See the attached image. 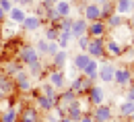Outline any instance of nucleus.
<instances>
[{
  "mask_svg": "<svg viewBox=\"0 0 134 122\" xmlns=\"http://www.w3.org/2000/svg\"><path fill=\"white\" fill-rule=\"evenodd\" d=\"M23 29L27 31V33H33V31H39L41 29V25H43V21L37 17V15H27V17L23 19Z\"/></svg>",
  "mask_w": 134,
  "mask_h": 122,
  "instance_id": "nucleus-11",
  "label": "nucleus"
},
{
  "mask_svg": "<svg viewBox=\"0 0 134 122\" xmlns=\"http://www.w3.org/2000/svg\"><path fill=\"white\" fill-rule=\"evenodd\" d=\"M2 99H4V93H2V91H0V102H2Z\"/></svg>",
  "mask_w": 134,
  "mask_h": 122,
  "instance_id": "nucleus-49",
  "label": "nucleus"
},
{
  "mask_svg": "<svg viewBox=\"0 0 134 122\" xmlns=\"http://www.w3.org/2000/svg\"><path fill=\"white\" fill-rule=\"evenodd\" d=\"M134 10V0H116V6H114V13L126 17L128 13Z\"/></svg>",
  "mask_w": 134,
  "mask_h": 122,
  "instance_id": "nucleus-21",
  "label": "nucleus"
},
{
  "mask_svg": "<svg viewBox=\"0 0 134 122\" xmlns=\"http://www.w3.org/2000/svg\"><path fill=\"white\" fill-rule=\"evenodd\" d=\"M74 41H76V48H79V52H87V46H89L91 37H89V35L85 33V35H81V37H76Z\"/></svg>",
  "mask_w": 134,
  "mask_h": 122,
  "instance_id": "nucleus-34",
  "label": "nucleus"
},
{
  "mask_svg": "<svg viewBox=\"0 0 134 122\" xmlns=\"http://www.w3.org/2000/svg\"><path fill=\"white\" fill-rule=\"evenodd\" d=\"M21 70H23V64H21V62H13V60H10V62L4 64V72H6L8 77H15V75L21 72Z\"/></svg>",
  "mask_w": 134,
  "mask_h": 122,
  "instance_id": "nucleus-30",
  "label": "nucleus"
},
{
  "mask_svg": "<svg viewBox=\"0 0 134 122\" xmlns=\"http://www.w3.org/2000/svg\"><path fill=\"white\" fill-rule=\"evenodd\" d=\"M114 83H116L118 87H128L132 83V70L126 68V66L116 68V72H114Z\"/></svg>",
  "mask_w": 134,
  "mask_h": 122,
  "instance_id": "nucleus-8",
  "label": "nucleus"
},
{
  "mask_svg": "<svg viewBox=\"0 0 134 122\" xmlns=\"http://www.w3.org/2000/svg\"><path fill=\"white\" fill-rule=\"evenodd\" d=\"M79 122H95V118H93V114H87V112H85Z\"/></svg>",
  "mask_w": 134,
  "mask_h": 122,
  "instance_id": "nucleus-42",
  "label": "nucleus"
},
{
  "mask_svg": "<svg viewBox=\"0 0 134 122\" xmlns=\"http://www.w3.org/2000/svg\"><path fill=\"white\" fill-rule=\"evenodd\" d=\"M105 31H107V27H105V21H103V19L91 21V23L87 25V35H89V37H103Z\"/></svg>",
  "mask_w": 134,
  "mask_h": 122,
  "instance_id": "nucleus-9",
  "label": "nucleus"
},
{
  "mask_svg": "<svg viewBox=\"0 0 134 122\" xmlns=\"http://www.w3.org/2000/svg\"><path fill=\"white\" fill-rule=\"evenodd\" d=\"M60 50V46H58V41H48V56H54V54Z\"/></svg>",
  "mask_w": 134,
  "mask_h": 122,
  "instance_id": "nucleus-39",
  "label": "nucleus"
},
{
  "mask_svg": "<svg viewBox=\"0 0 134 122\" xmlns=\"http://www.w3.org/2000/svg\"><path fill=\"white\" fill-rule=\"evenodd\" d=\"M39 52L35 50V46H29V44H25L21 50H19V62L23 64V66H31L35 62H39Z\"/></svg>",
  "mask_w": 134,
  "mask_h": 122,
  "instance_id": "nucleus-1",
  "label": "nucleus"
},
{
  "mask_svg": "<svg viewBox=\"0 0 134 122\" xmlns=\"http://www.w3.org/2000/svg\"><path fill=\"white\" fill-rule=\"evenodd\" d=\"M58 122H74V120H70V118H66V116H64V118H60Z\"/></svg>",
  "mask_w": 134,
  "mask_h": 122,
  "instance_id": "nucleus-47",
  "label": "nucleus"
},
{
  "mask_svg": "<svg viewBox=\"0 0 134 122\" xmlns=\"http://www.w3.org/2000/svg\"><path fill=\"white\" fill-rule=\"evenodd\" d=\"M109 122H120V120H114V118H111V120H109Z\"/></svg>",
  "mask_w": 134,
  "mask_h": 122,
  "instance_id": "nucleus-52",
  "label": "nucleus"
},
{
  "mask_svg": "<svg viewBox=\"0 0 134 122\" xmlns=\"http://www.w3.org/2000/svg\"><path fill=\"white\" fill-rule=\"evenodd\" d=\"M35 50L39 52V56H48V39H39L37 44H35Z\"/></svg>",
  "mask_w": 134,
  "mask_h": 122,
  "instance_id": "nucleus-37",
  "label": "nucleus"
},
{
  "mask_svg": "<svg viewBox=\"0 0 134 122\" xmlns=\"http://www.w3.org/2000/svg\"><path fill=\"white\" fill-rule=\"evenodd\" d=\"M54 8L60 13V17H68V15H70V2H68V0H58V2L54 4Z\"/></svg>",
  "mask_w": 134,
  "mask_h": 122,
  "instance_id": "nucleus-31",
  "label": "nucleus"
},
{
  "mask_svg": "<svg viewBox=\"0 0 134 122\" xmlns=\"http://www.w3.org/2000/svg\"><path fill=\"white\" fill-rule=\"evenodd\" d=\"M89 60H91V56H89L87 52H79L76 56H74V62H72V64H74V68L79 70V72H83L85 66L89 64Z\"/></svg>",
  "mask_w": 134,
  "mask_h": 122,
  "instance_id": "nucleus-24",
  "label": "nucleus"
},
{
  "mask_svg": "<svg viewBox=\"0 0 134 122\" xmlns=\"http://www.w3.org/2000/svg\"><path fill=\"white\" fill-rule=\"evenodd\" d=\"M93 108H95V110H93L91 114H93L95 122H109L111 118H114L111 105H107V104H99V105H93Z\"/></svg>",
  "mask_w": 134,
  "mask_h": 122,
  "instance_id": "nucleus-6",
  "label": "nucleus"
},
{
  "mask_svg": "<svg viewBox=\"0 0 134 122\" xmlns=\"http://www.w3.org/2000/svg\"><path fill=\"white\" fill-rule=\"evenodd\" d=\"M83 19H87L89 23H91V21L101 19V8H99V4L87 2V4H85V8H83Z\"/></svg>",
  "mask_w": 134,
  "mask_h": 122,
  "instance_id": "nucleus-15",
  "label": "nucleus"
},
{
  "mask_svg": "<svg viewBox=\"0 0 134 122\" xmlns=\"http://www.w3.org/2000/svg\"><path fill=\"white\" fill-rule=\"evenodd\" d=\"M48 83L54 85V89H66V75H64V70H52L50 75H48Z\"/></svg>",
  "mask_w": 134,
  "mask_h": 122,
  "instance_id": "nucleus-10",
  "label": "nucleus"
},
{
  "mask_svg": "<svg viewBox=\"0 0 134 122\" xmlns=\"http://www.w3.org/2000/svg\"><path fill=\"white\" fill-rule=\"evenodd\" d=\"M130 120H132V122H134V112H132V116H130Z\"/></svg>",
  "mask_w": 134,
  "mask_h": 122,
  "instance_id": "nucleus-50",
  "label": "nucleus"
},
{
  "mask_svg": "<svg viewBox=\"0 0 134 122\" xmlns=\"http://www.w3.org/2000/svg\"><path fill=\"white\" fill-rule=\"evenodd\" d=\"M13 4H19V0H13Z\"/></svg>",
  "mask_w": 134,
  "mask_h": 122,
  "instance_id": "nucleus-51",
  "label": "nucleus"
},
{
  "mask_svg": "<svg viewBox=\"0 0 134 122\" xmlns=\"http://www.w3.org/2000/svg\"><path fill=\"white\" fill-rule=\"evenodd\" d=\"M6 17L10 19L13 23H23V19L27 17V13H25V8H23V6H17V4H13V8L6 13Z\"/></svg>",
  "mask_w": 134,
  "mask_h": 122,
  "instance_id": "nucleus-23",
  "label": "nucleus"
},
{
  "mask_svg": "<svg viewBox=\"0 0 134 122\" xmlns=\"http://www.w3.org/2000/svg\"><path fill=\"white\" fill-rule=\"evenodd\" d=\"M0 54H2V44H0Z\"/></svg>",
  "mask_w": 134,
  "mask_h": 122,
  "instance_id": "nucleus-53",
  "label": "nucleus"
},
{
  "mask_svg": "<svg viewBox=\"0 0 134 122\" xmlns=\"http://www.w3.org/2000/svg\"><path fill=\"white\" fill-rule=\"evenodd\" d=\"M99 8H101V19L105 21V19L114 13V2H111V0H103L99 4Z\"/></svg>",
  "mask_w": 134,
  "mask_h": 122,
  "instance_id": "nucleus-32",
  "label": "nucleus"
},
{
  "mask_svg": "<svg viewBox=\"0 0 134 122\" xmlns=\"http://www.w3.org/2000/svg\"><path fill=\"white\" fill-rule=\"evenodd\" d=\"M87 54L95 60L99 58H105V39L103 37H91L89 46H87Z\"/></svg>",
  "mask_w": 134,
  "mask_h": 122,
  "instance_id": "nucleus-2",
  "label": "nucleus"
},
{
  "mask_svg": "<svg viewBox=\"0 0 134 122\" xmlns=\"http://www.w3.org/2000/svg\"><path fill=\"white\" fill-rule=\"evenodd\" d=\"M27 72H29V75H31V79H35V77H39V75H41V72H43V64H41V62H35V64H31V66H27Z\"/></svg>",
  "mask_w": 134,
  "mask_h": 122,
  "instance_id": "nucleus-36",
  "label": "nucleus"
},
{
  "mask_svg": "<svg viewBox=\"0 0 134 122\" xmlns=\"http://www.w3.org/2000/svg\"><path fill=\"white\" fill-rule=\"evenodd\" d=\"M4 19H6V13H4V10H2V6H0V23H2Z\"/></svg>",
  "mask_w": 134,
  "mask_h": 122,
  "instance_id": "nucleus-45",
  "label": "nucleus"
},
{
  "mask_svg": "<svg viewBox=\"0 0 134 122\" xmlns=\"http://www.w3.org/2000/svg\"><path fill=\"white\" fill-rule=\"evenodd\" d=\"M83 114H85V112H83V104H81V99H74V102L66 108V118H70V120H74V122L81 120Z\"/></svg>",
  "mask_w": 134,
  "mask_h": 122,
  "instance_id": "nucleus-16",
  "label": "nucleus"
},
{
  "mask_svg": "<svg viewBox=\"0 0 134 122\" xmlns=\"http://www.w3.org/2000/svg\"><path fill=\"white\" fill-rule=\"evenodd\" d=\"M114 72H116V66L114 62L105 60L103 64H99V70H97V79L103 81V83H114Z\"/></svg>",
  "mask_w": 134,
  "mask_h": 122,
  "instance_id": "nucleus-7",
  "label": "nucleus"
},
{
  "mask_svg": "<svg viewBox=\"0 0 134 122\" xmlns=\"http://www.w3.org/2000/svg\"><path fill=\"white\" fill-rule=\"evenodd\" d=\"M87 2H93V4H101L103 0H87Z\"/></svg>",
  "mask_w": 134,
  "mask_h": 122,
  "instance_id": "nucleus-48",
  "label": "nucleus"
},
{
  "mask_svg": "<svg viewBox=\"0 0 134 122\" xmlns=\"http://www.w3.org/2000/svg\"><path fill=\"white\" fill-rule=\"evenodd\" d=\"M95 85V79H89V77H79V79H72V83H70V89L81 97V95H85L89 89Z\"/></svg>",
  "mask_w": 134,
  "mask_h": 122,
  "instance_id": "nucleus-3",
  "label": "nucleus"
},
{
  "mask_svg": "<svg viewBox=\"0 0 134 122\" xmlns=\"http://www.w3.org/2000/svg\"><path fill=\"white\" fill-rule=\"evenodd\" d=\"M0 122H19L17 108H6L4 112H0Z\"/></svg>",
  "mask_w": 134,
  "mask_h": 122,
  "instance_id": "nucleus-25",
  "label": "nucleus"
},
{
  "mask_svg": "<svg viewBox=\"0 0 134 122\" xmlns=\"http://www.w3.org/2000/svg\"><path fill=\"white\" fill-rule=\"evenodd\" d=\"M19 120L21 122H37L39 120V110L33 108V105H25L19 112Z\"/></svg>",
  "mask_w": 134,
  "mask_h": 122,
  "instance_id": "nucleus-14",
  "label": "nucleus"
},
{
  "mask_svg": "<svg viewBox=\"0 0 134 122\" xmlns=\"http://www.w3.org/2000/svg\"><path fill=\"white\" fill-rule=\"evenodd\" d=\"M56 41H58V46H60L62 50H66L68 46H70V41H72V35H70V31H60Z\"/></svg>",
  "mask_w": 134,
  "mask_h": 122,
  "instance_id": "nucleus-29",
  "label": "nucleus"
},
{
  "mask_svg": "<svg viewBox=\"0 0 134 122\" xmlns=\"http://www.w3.org/2000/svg\"><path fill=\"white\" fill-rule=\"evenodd\" d=\"M0 6H2L4 13H8V10L13 8V0H0Z\"/></svg>",
  "mask_w": 134,
  "mask_h": 122,
  "instance_id": "nucleus-40",
  "label": "nucleus"
},
{
  "mask_svg": "<svg viewBox=\"0 0 134 122\" xmlns=\"http://www.w3.org/2000/svg\"><path fill=\"white\" fill-rule=\"evenodd\" d=\"M97 70H99V62H97L95 58H91L89 64L85 66L83 75H85V77H89V79H97Z\"/></svg>",
  "mask_w": 134,
  "mask_h": 122,
  "instance_id": "nucleus-26",
  "label": "nucleus"
},
{
  "mask_svg": "<svg viewBox=\"0 0 134 122\" xmlns=\"http://www.w3.org/2000/svg\"><path fill=\"white\" fill-rule=\"evenodd\" d=\"M105 54L111 56V58H118V56L124 54V48H122V44L116 41V39H107V41H105Z\"/></svg>",
  "mask_w": 134,
  "mask_h": 122,
  "instance_id": "nucleus-20",
  "label": "nucleus"
},
{
  "mask_svg": "<svg viewBox=\"0 0 134 122\" xmlns=\"http://www.w3.org/2000/svg\"><path fill=\"white\" fill-rule=\"evenodd\" d=\"M13 81H15V87H17L19 91H31V87H33V79H31V75H29L27 70L17 72V75L13 77Z\"/></svg>",
  "mask_w": 134,
  "mask_h": 122,
  "instance_id": "nucleus-4",
  "label": "nucleus"
},
{
  "mask_svg": "<svg viewBox=\"0 0 134 122\" xmlns=\"http://www.w3.org/2000/svg\"><path fill=\"white\" fill-rule=\"evenodd\" d=\"M130 27H132V29H134V10H132V13H130Z\"/></svg>",
  "mask_w": 134,
  "mask_h": 122,
  "instance_id": "nucleus-46",
  "label": "nucleus"
},
{
  "mask_svg": "<svg viewBox=\"0 0 134 122\" xmlns=\"http://www.w3.org/2000/svg\"><path fill=\"white\" fill-rule=\"evenodd\" d=\"M19 4L25 8V6H31V4H33V0H19Z\"/></svg>",
  "mask_w": 134,
  "mask_h": 122,
  "instance_id": "nucleus-43",
  "label": "nucleus"
},
{
  "mask_svg": "<svg viewBox=\"0 0 134 122\" xmlns=\"http://www.w3.org/2000/svg\"><path fill=\"white\" fill-rule=\"evenodd\" d=\"M85 95H87V99H89L91 105H99V104H103V99H105V91H103L99 85H93Z\"/></svg>",
  "mask_w": 134,
  "mask_h": 122,
  "instance_id": "nucleus-12",
  "label": "nucleus"
},
{
  "mask_svg": "<svg viewBox=\"0 0 134 122\" xmlns=\"http://www.w3.org/2000/svg\"><path fill=\"white\" fill-rule=\"evenodd\" d=\"M87 25H89V21L83 17L74 19L72 21V29H70V35H72V39H76V37H81V35L87 33Z\"/></svg>",
  "mask_w": 134,
  "mask_h": 122,
  "instance_id": "nucleus-17",
  "label": "nucleus"
},
{
  "mask_svg": "<svg viewBox=\"0 0 134 122\" xmlns=\"http://www.w3.org/2000/svg\"><path fill=\"white\" fill-rule=\"evenodd\" d=\"M124 25H126V17H122V15H118V13H111L109 17L105 19V27H107V31L120 29V27H124Z\"/></svg>",
  "mask_w": 134,
  "mask_h": 122,
  "instance_id": "nucleus-18",
  "label": "nucleus"
},
{
  "mask_svg": "<svg viewBox=\"0 0 134 122\" xmlns=\"http://www.w3.org/2000/svg\"><path fill=\"white\" fill-rule=\"evenodd\" d=\"M72 21H74V19L70 17V15H68V17H62L60 23H58V29H60V31H70V29H72Z\"/></svg>",
  "mask_w": 134,
  "mask_h": 122,
  "instance_id": "nucleus-35",
  "label": "nucleus"
},
{
  "mask_svg": "<svg viewBox=\"0 0 134 122\" xmlns=\"http://www.w3.org/2000/svg\"><path fill=\"white\" fill-rule=\"evenodd\" d=\"M126 99H130V102H134V81L128 85V93H126Z\"/></svg>",
  "mask_w": 134,
  "mask_h": 122,
  "instance_id": "nucleus-41",
  "label": "nucleus"
},
{
  "mask_svg": "<svg viewBox=\"0 0 134 122\" xmlns=\"http://www.w3.org/2000/svg\"><path fill=\"white\" fill-rule=\"evenodd\" d=\"M66 62H68V54H66V50H62V48L52 56V66L56 70H64Z\"/></svg>",
  "mask_w": 134,
  "mask_h": 122,
  "instance_id": "nucleus-19",
  "label": "nucleus"
},
{
  "mask_svg": "<svg viewBox=\"0 0 134 122\" xmlns=\"http://www.w3.org/2000/svg\"><path fill=\"white\" fill-rule=\"evenodd\" d=\"M35 99H37V110L39 112H52L54 108H56V104H58V95L56 97H52V95H43V93H37L35 95Z\"/></svg>",
  "mask_w": 134,
  "mask_h": 122,
  "instance_id": "nucleus-5",
  "label": "nucleus"
},
{
  "mask_svg": "<svg viewBox=\"0 0 134 122\" xmlns=\"http://www.w3.org/2000/svg\"><path fill=\"white\" fill-rule=\"evenodd\" d=\"M58 33H60L58 25H48V27H46V35H43V39H48V41H56V39H58Z\"/></svg>",
  "mask_w": 134,
  "mask_h": 122,
  "instance_id": "nucleus-33",
  "label": "nucleus"
},
{
  "mask_svg": "<svg viewBox=\"0 0 134 122\" xmlns=\"http://www.w3.org/2000/svg\"><path fill=\"white\" fill-rule=\"evenodd\" d=\"M41 2H43V4H48V6H54L58 0H41Z\"/></svg>",
  "mask_w": 134,
  "mask_h": 122,
  "instance_id": "nucleus-44",
  "label": "nucleus"
},
{
  "mask_svg": "<svg viewBox=\"0 0 134 122\" xmlns=\"http://www.w3.org/2000/svg\"><path fill=\"white\" fill-rule=\"evenodd\" d=\"M43 19H46L50 25H58L62 17H60V13H58L54 6H48V8H46V13H43Z\"/></svg>",
  "mask_w": 134,
  "mask_h": 122,
  "instance_id": "nucleus-27",
  "label": "nucleus"
},
{
  "mask_svg": "<svg viewBox=\"0 0 134 122\" xmlns=\"http://www.w3.org/2000/svg\"><path fill=\"white\" fill-rule=\"evenodd\" d=\"M13 89H15V81H13V77H8L6 72H0V91H2L4 95H10Z\"/></svg>",
  "mask_w": 134,
  "mask_h": 122,
  "instance_id": "nucleus-22",
  "label": "nucleus"
},
{
  "mask_svg": "<svg viewBox=\"0 0 134 122\" xmlns=\"http://www.w3.org/2000/svg\"><path fill=\"white\" fill-rule=\"evenodd\" d=\"M118 112H120V116L122 118H130L134 112V102H130V99H124L122 104H120V108H118Z\"/></svg>",
  "mask_w": 134,
  "mask_h": 122,
  "instance_id": "nucleus-28",
  "label": "nucleus"
},
{
  "mask_svg": "<svg viewBox=\"0 0 134 122\" xmlns=\"http://www.w3.org/2000/svg\"><path fill=\"white\" fill-rule=\"evenodd\" d=\"M39 93H43V95H52V97H56V89H54V85H50V83H43V85H41V89H39Z\"/></svg>",
  "mask_w": 134,
  "mask_h": 122,
  "instance_id": "nucleus-38",
  "label": "nucleus"
},
{
  "mask_svg": "<svg viewBox=\"0 0 134 122\" xmlns=\"http://www.w3.org/2000/svg\"><path fill=\"white\" fill-rule=\"evenodd\" d=\"M74 99H79V95L72 91V89H62V95H58V104H56V108H62V110H66L68 105L72 104Z\"/></svg>",
  "mask_w": 134,
  "mask_h": 122,
  "instance_id": "nucleus-13",
  "label": "nucleus"
}]
</instances>
